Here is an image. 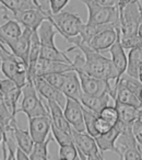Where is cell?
Wrapping results in <instances>:
<instances>
[{
	"label": "cell",
	"mask_w": 142,
	"mask_h": 160,
	"mask_svg": "<svg viewBox=\"0 0 142 160\" xmlns=\"http://www.w3.org/2000/svg\"><path fill=\"white\" fill-rule=\"evenodd\" d=\"M66 41L73 45L72 47L67 49V53L74 51V49H79L84 56V64H83L82 69L79 71H82V72H85L92 77L98 78V79L106 80L109 82L116 81L118 79V73L111 60L102 55L100 52L94 51L90 46H88L85 43L81 41L79 35L73 36V38H68Z\"/></svg>",
	"instance_id": "obj_1"
},
{
	"label": "cell",
	"mask_w": 142,
	"mask_h": 160,
	"mask_svg": "<svg viewBox=\"0 0 142 160\" xmlns=\"http://www.w3.org/2000/svg\"><path fill=\"white\" fill-rule=\"evenodd\" d=\"M57 30L50 22V20H45L37 30L38 38L40 41V58L54 62L72 64V60L68 57L67 52H61L55 45V36Z\"/></svg>",
	"instance_id": "obj_2"
},
{
	"label": "cell",
	"mask_w": 142,
	"mask_h": 160,
	"mask_svg": "<svg viewBox=\"0 0 142 160\" xmlns=\"http://www.w3.org/2000/svg\"><path fill=\"white\" fill-rule=\"evenodd\" d=\"M0 60L1 71L6 78L12 80L18 87L23 88L27 83V65L17 57L0 42Z\"/></svg>",
	"instance_id": "obj_3"
},
{
	"label": "cell",
	"mask_w": 142,
	"mask_h": 160,
	"mask_svg": "<svg viewBox=\"0 0 142 160\" xmlns=\"http://www.w3.org/2000/svg\"><path fill=\"white\" fill-rule=\"evenodd\" d=\"M81 1L85 5L89 12L87 23L96 25L113 24L119 27V11L117 6L105 7L95 2L94 0H81Z\"/></svg>",
	"instance_id": "obj_4"
},
{
	"label": "cell",
	"mask_w": 142,
	"mask_h": 160,
	"mask_svg": "<svg viewBox=\"0 0 142 160\" xmlns=\"http://www.w3.org/2000/svg\"><path fill=\"white\" fill-rule=\"evenodd\" d=\"M119 11L120 36L129 38L138 34V29L142 21V5L140 1L128 3Z\"/></svg>",
	"instance_id": "obj_5"
},
{
	"label": "cell",
	"mask_w": 142,
	"mask_h": 160,
	"mask_svg": "<svg viewBox=\"0 0 142 160\" xmlns=\"http://www.w3.org/2000/svg\"><path fill=\"white\" fill-rule=\"evenodd\" d=\"M48 20H50L57 32L64 40L68 38L78 36L84 24L82 19L78 14L68 11H61L57 14L49 13Z\"/></svg>",
	"instance_id": "obj_6"
},
{
	"label": "cell",
	"mask_w": 142,
	"mask_h": 160,
	"mask_svg": "<svg viewBox=\"0 0 142 160\" xmlns=\"http://www.w3.org/2000/svg\"><path fill=\"white\" fill-rule=\"evenodd\" d=\"M22 97L21 108L18 109V113L23 112L26 114L27 118L35 116H49L48 109L45 107L42 99L38 97L33 83L27 82L22 88Z\"/></svg>",
	"instance_id": "obj_7"
},
{
	"label": "cell",
	"mask_w": 142,
	"mask_h": 160,
	"mask_svg": "<svg viewBox=\"0 0 142 160\" xmlns=\"http://www.w3.org/2000/svg\"><path fill=\"white\" fill-rule=\"evenodd\" d=\"M11 19L16 20L20 25H23L25 29L35 32L38 30L43 22L48 19L50 13L49 8H40V9H30L24 11L11 12Z\"/></svg>",
	"instance_id": "obj_8"
},
{
	"label": "cell",
	"mask_w": 142,
	"mask_h": 160,
	"mask_svg": "<svg viewBox=\"0 0 142 160\" xmlns=\"http://www.w3.org/2000/svg\"><path fill=\"white\" fill-rule=\"evenodd\" d=\"M77 73H78L79 80H80L81 89H82L83 93L95 97H100L106 93L111 96L113 86L109 81L92 77L82 71H78Z\"/></svg>",
	"instance_id": "obj_9"
},
{
	"label": "cell",
	"mask_w": 142,
	"mask_h": 160,
	"mask_svg": "<svg viewBox=\"0 0 142 160\" xmlns=\"http://www.w3.org/2000/svg\"><path fill=\"white\" fill-rule=\"evenodd\" d=\"M73 70L72 68V64H66V62H54V60L44 59V58H38L36 62L35 66L32 70L27 72V82L33 83V79L38 76V77H43L48 73L54 72H66V71Z\"/></svg>",
	"instance_id": "obj_10"
},
{
	"label": "cell",
	"mask_w": 142,
	"mask_h": 160,
	"mask_svg": "<svg viewBox=\"0 0 142 160\" xmlns=\"http://www.w3.org/2000/svg\"><path fill=\"white\" fill-rule=\"evenodd\" d=\"M0 92L2 93L5 102L13 118L18 114V101L22 96V88L18 87L12 80L0 78Z\"/></svg>",
	"instance_id": "obj_11"
},
{
	"label": "cell",
	"mask_w": 142,
	"mask_h": 160,
	"mask_svg": "<svg viewBox=\"0 0 142 160\" xmlns=\"http://www.w3.org/2000/svg\"><path fill=\"white\" fill-rule=\"evenodd\" d=\"M33 32L29 29H23L21 36H19L16 40H8L2 43L3 45H7L10 48L12 54L20 58L21 60L25 62L29 67V54H30V44H31V36Z\"/></svg>",
	"instance_id": "obj_12"
},
{
	"label": "cell",
	"mask_w": 142,
	"mask_h": 160,
	"mask_svg": "<svg viewBox=\"0 0 142 160\" xmlns=\"http://www.w3.org/2000/svg\"><path fill=\"white\" fill-rule=\"evenodd\" d=\"M64 115L74 131L80 132V133H84L85 124H84V118H83L82 105H81L80 102L67 98L66 104H64Z\"/></svg>",
	"instance_id": "obj_13"
},
{
	"label": "cell",
	"mask_w": 142,
	"mask_h": 160,
	"mask_svg": "<svg viewBox=\"0 0 142 160\" xmlns=\"http://www.w3.org/2000/svg\"><path fill=\"white\" fill-rule=\"evenodd\" d=\"M33 86L35 88V90L37 91V93L40 97L45 98L47 101H54V102L58 103L60 107H64L66 104L67 98L64 97V94L62 93L60 90H58L57 88H55L54 86H51L50 83H48L46 80L43 77H38L36 76L33 79Z\"/></svg>",
	"instance_id": "obj_14"
},
{
	"label": "cell",
	"mask_w": 142,
	"mask_h": 160,
	"mask_svg": "<svg viewBox=\"0 0 142 160\" xmlns=\"http://www.w3.org/2000/svg\"><path fill=\"white\" fill-rule=\"evenodd\" d=\"M50 128V116H35L29 118V132L34 142H45L48 138Z\"/></svg>",
	"instance_id": "obj_15"
},
{
	"label": "cell",
	"mask_w": 142,
	"mask_h": 160,
	"mask_svg": "<svg viewBox=\"0 0 142 160\" xmlns=\"http://www.w3.org/2000/svg\"><path fill=\"white\" fill-rule=\"evenodd\" d=\"M119 33L120 28H107V29L103 30L100 33L96 34L87 45L94 51L100 52V53L103 51H107L116 42Z\"/></svg>",
	"instance_id": "obj_16"
},
{
	"label": "cell",
	"mask_w": 142,
	"mask_h": 160,
	"mask_svg": "<svg viewBox=\"0 0 142 160\" xmlns=\"http://www.w3.org/2000/svg\"><path fill=\"white\" fill-rule=\"evenodd\" d=\"M72 139H73V144L78 150V153H81L87 158L89 156L100 152L94 137L89 135L87 132L80 133L72 128Z\"/></svg>",
	"instance_id": "obj_17"
},
{
	"label": "cell",
	"mask_w": 142,
	"mask_h": 160,
	"mask_svg": "<svg viewBox=\"0 0 142 160\" xmlns=\"http://www.w3.org/2000/svg\"><path fill=\"white\" fill-rule=\"evenodd\" d=\"M60 91L64 94L66 98L80 102V98L82 96V89H81L78 73L74 70H70L66 72V79H64V82Z\"/></svg>",
	"instance_id": "obj_18"
},
{
	"label": "cell",
	"mask_w": 142,
	"mask_h": 160,
	"mask_svg": "<svg viewBox=\"0 0 142 160\" xmlns=\"http://www.w3.org/2000/svg\"><path fill=\"white\" fill-rule=\"evenodd\" d=\"M47 109L49 112V116L51 120V125L59 131H62L67 134H72V127L68 123L64 115L61 107L54 101H47Z\"/></svg>",
	"instance_id": "obj_19"
},
{
	"label": "cell",
	"mask_w": 142,
	"mask_h": 160,
	"mask_svg": "<svg viewBox=\"0 0 142 160\" xmlns=\"http://www.w3.org/2000/svg\"><path fill=\"white\" fill-rule=\"evenodd\" d=\"M109 53L111 56V62L115 67L116 71L118 73V79L126 72L127 68V55L125 53V48L120 43V33L118 34V38L116 42L109 47ZM117 79V80H118Z\"/></svg>",
	"instance_id": "obj_20"
},
{
	"label": "cell",
	"mask_w": 142,
	"mask_h": 160,
	"mask_svg": "<svg viewBox=\"0 0 142 160\" xmlns=\"http://www.w3.org/2000/svg\"><path fill=\"white\" fill-rule=\"evenodd\" d=\"M118 136H119V132H118V129L115 126L111 131L107 132V133L97 135L94 139H95V142L97 145L98 150L102 153L104 151H113V152H116L119 156L120 151L117 148V146H116Z\"/></svg>",
	"instance_id": "obj_21"
},
{
	"label": "cell",
	"mask_w": 142,
	"mask_h": 160,
	"mask_svg": "<svg viewBox=\"0 0 142 160\" xmlns=\"http://www.w3.org/2000/svg\"><path fill=\"white\" fill-rule=\"evenodd\" d=\"M111 96L108 93L103 94L100 97L95 96H89L82 92V96L80 98V103L87 109L91 110L92 112L98 114L105 107L109 105V101H111Z\"/></svg>",
	"instance_id": "obj_22"
},
{
	"label": "cell",
	"mask_w": 142,
	"mask_h": 160,
	"mask_svg": "<svg viewBox=\"0 0 142 160\" xmlns=\"http://www.w3.org/2000/svg\"><path fill=\"white\" fill-rule=\"evenodd\" d=\"M11 125H12V127H13V134H14V138H16V142H17L18 148H20L22 151H24L26 155H30L34 146V142H33V139H32L30 132L21 129L20 127L18 126L17 120L12 121Z\"/></svg>",
	"instance_id": "obj_23"
},
{
	"label": "cell",
	"mask_w": 142,
	"mask_h": 160,
	"mask_svg": "<svg viewBox=\"0 0 142 160\" xmlns=\"http://www.w3.org/2000/svg\"><path fill=\"white\" fill-rule=\"evenodd\" d=\"M0 5L10 12H19L30 9H40L44 7L37 0H0Z\"/></svg>",
	"instance_id": "obj_24"
},
{
	"label": "cell",
	"mask_w": 142,
	"mask_h": 160,
	"mask_svg": "<svg viewBox=\"0 0 142 160\" xmlns=\"http://www.w3.org/2000/svg\"><path fill=\"white\" fill-rule=\"evenodd\" d=\"M115 105L118 112V120L121 121L124 123H129V124H132L135 121L141 120V114H140V109L132 105L124 104V103L117 102V101H114Z\"/></svg>",
	"instance_id": "obj_25"
},
{
	"label": "cell",
	"mask_w": 142,
	"mask_h": 160,
	"mask_svg": "<svg viewBox=\"0 0 142 160\" xmlns=\"http://www.w3.org/2000/svg\"><path fill=\"white\" fill-rule=\"evenodd\" d=\"M142 65V48L135 47L129 49L128 57H127V75L131 76L133 78L139 77V69Z\"/></svg>",
	"instance_id": "obj_26"
},
{
	"label": "cell",
	"mask_w": 142,
	"mask_h": 160,
	"mask_svg": "<svg viewBox=\"0 0 142 160\" xmlns=\"http://www.w3.org/2000/svg\"><path fill=\"white\" fill-rule=\"evenodd\" d=\"M23 30L16 20L9 18L5 24L0 25V42L3 43L8 40H16L21 36Z\"/></svg>",
	"instance_id": "obj_27"
},
{
	"label": "cell",
	"mask_w": 142,
	"mask_h": 160,
	"mask_svg": "<svg viewBox=\"0 0 142 160\" xmlns=\"http://www.w3.org/2000/svg\"><path fill=\"white\" fill-rule=\"evenodd\" d=\"M40 55V41L38 38L37 31L33 32L31 36V44H30V54H29V67L27 72L34 68L36 62Z\"/></svg>",
	"instance_id": "obj_28"
},
{
	"label": "cell",
	"mask_w": 142,
	"mask_h": 160,
	"mask_svg": "<svg viewBox=\"0 0 142 160\" xmlns=\"http://www.w3.org/2000/svg\"><path fill=\"white\" fill-rule=\"evenodd\" d=\"M51 140V137L48 136L45 142H34L33 149L29 155L30 160H49L50 156L48 152V145Z\"/></svg>",
	"instance_id": "obj_29"
},
{
	"label": "cell",
	"mask_w": 142,
	"mask_h": 160,
	"mask_svg": "<svg viewBox=\"0 0 142 160\" xmlns=\"http://www.w3.org/2000/svg\"><path fill=\"white\" fill-rule=\"evenodd\" d=\"M114 82H119L121 85H124L125 87L128 88L130 91H132L139 98V93L142 89V83L140 82V80L138 78H133L131 76L127 75V73H124L119 79L114 81Z\"/></svg>",
	"instance_id": "obj_30"
},
{
	"label": "cell",
	"mask_w": 142,
	"mask_h": 160,
	"mask_svg": "<svg viewBox=\"0 0 142 160\" xmlns=\"http://www.w3.org/2000/svg\"><path fill=\"white\" fill-rule=\"evenodd\" d=\"M13 120H17V118H13L8 110V107L5 102L2 93L0 92V125L1 126H8Z\"/></svg>",
	"instance_id": "obj_31"
},
{
	"label": "cell",
	"mask_w": 142,
	"mask_h": 160,
	"mask_svg": "<svg viewBox=\"0 0 142 160\" xmlns=\"http://www.w3.org/2000/svg\"><path fill=\"white\" fill-rule=\"evenodd\" d=\"M98 116L104 121H106L107 123H109L111 126H115V124L118 122V112L115 107H111V105L105 107L98 113Z\"/></svg>",
	"instance_id": "obj_32"
},
{
	"label": "cell",
	"mask_w": 142,
	"mask_h": 160,
	"mask_svg": "<svg viewBox=\"0 0 142 160\" xmlns=\"http://www.w3.org/2000/svg\"><path fill=\"white\" fill-rule=\"evenodd\" d=\"M79 158L78 150L74 144L59 146V159L64 160H77Z\"/></svg>",
	"instance_id": "obj_33"
},
{
	"label": "cell",
	"mask_w": 142,
	"mask_h": 160,
	"mask_svg": "<svg viewBox=\"0 0 142 160\" xmlns=\"http://www.w3.org/2000/svg\"><path fill=\"white\" fill-rule=\"evenodd\" d=\"M51 134L53 137L55 138V140L57 142V144L59 146H64V145H70L73 144V139H72V134H67L62 131H59L56 127H54L51 125Z\"/></svg>",
	"instance_id": "obj_34"
},
{
	"label": "cell",
	"mask_w": 142,
	"mask_h": 160,
	"mask_svg": "<svg viewBox=\"0 0 142 160\" xmlns=\"http://www.w3.org/2000/svg\"><path fill=\"white\" fill-rule=\"evenodd\" d=\"M66 72L48 73V75L43 76V78H44L48 83H50L51 86H54V87L57 88L58 90H60L64 82V79H66Z\"/></svg>",
	"instance_id": "obj_35"
},
{
	"label": "cell",
	"mask_w": 142,
	"mask_h": 160,
	"mask_svg": "<svg viewBox=\"0 0 142 160\" xmlns=\"http://www.w3.org/2000/svg\"><path fill=\"white\" fill-rule=\"evenodd\" d=\"M69 0H47L49 5V11L50 14H57L62 11L64 7L68 5Z\"/></svg>",
	"instance_id": "obj_36"
},
{
	"label": "cell",
	"mask_w": 142,
	"mask_h": 160,
	"mask_svg": "<svg viewBox=\"0 0 142 160\" xmlns=\"http://www.w3.org/2000/svg\"><path fill=\"white\" fill-rule=\"evenodd\" d=\"M94 127H95V131H96V133H97V135H101V134H105L108 131H111L114 126H111L109 123H107L106 121H104L103 118H101L100 116H97L96 120H95Z\"/></svg>",
	"instance_id": "obj_37"
},
{
	"label": "cell",
	"mask_w": 142,
	"mask_h": 160,
	"mask_svg": "<svg viewBox=\"0 0 142 160\" xmlns=\"http://www.w3.org/2000/svg\"><path fill=\"white\" fill-rule=\"evenodd\" d=\"M132 134L138 145L142 147V120H137L132 123Z\"/></svg>",
	"instance_id": "obj_38"
},
{
	"label": "cell",
	"mask_w": 142,
	"mask_h": 160,
	"mask_svg": "<svg viewBox=\"0 0 142 160\" xmlns=\"http://www.w3.org/2000/svg\"><path fill=\"white\" fill-rule=\"evenodd\" d=\"M94 1L102 6H105V7H115V6H117V0H94Z\"/></svg>",
	"instance_id": "obj_39"
},
{
	"label": "cell",
	"mask_w": 142,
	"mask_h": 160,
	"mask_svg": "<svg viewBox=\"0 0 142 160\" xmlns=\"http://www.w3.org/2000/svg\"><path fill=\"white\" fill-rule=\"evenodd\" d=\"M16 160H30L29 155L22 151L20 148H17L16 149Z\"/></svg>",
	"instance_id": "obj_40"
},
{
	"label": "cell",
	"mask_w": 142,
	"mask_h": 160,
	"mask_svg": "<svg viewBox=\"0 0 142 160\" xmlns=\"http://www.w3.org/2000/svg\"><path fill=\"white\" fill-rule=\"evenodd\" d=\"M137 1H140V0H117V8L118 9H121V8H124L128 3L137 2Z\"/></svg>",
	"instance_id": "obj_41"
},
{
	"label": "cell",
	"mask_w": 142,
	"mask_h": 160,
	"mask_svg": "<svg viewBox=\"0 0 142 160\" xmlns=\"http://www.w3.org/2000/svg\"><path fill=\"white\" fill-rule=\"evenodd\" d=\"M138 79H139L140 82L142 83V65H141V67H140V69H139V77H138Z\"/></svg>",
	"instance_id": "obj_42"
},
{
	"label": "cell",
	"mask_w": 142,
	"mask_h": 160,
	"mask_svg": "<svg viewBox=\"0 0 142 160\" xmlns=\"http://www.w3.org/2000/svg\"><path fill=\"white\" fill-rule=\"evenodd\" d=\"M138 35L142 36V21H141V23H140V25H139V29H138Z\"/></svg>",
	"instance_id": "obj_43"
},
{
	"label": "cell",
	"mask_w": 142,
	"mask_h": 160,
	"mask_svg": "<svg viewBox=\"0 0 142 160\" xmlns=\"http://www.w3.org/2000/svg\"><path fill=\"white\" fill-rule=\"evenodd\" d=\"M2 139H3V134H2V131L0 128V144L2 142Z\"/></svg>",
	"instance_id": "obj_44"
},
{
	"label": "cell",
	"mask_w": 142,
	"mask_h": 160,
	"mask_svg": "<svg viewBox=\"0 0 142 160\" xmlns=\"http://www.w3.org/2000/svg\"><path fill=\"white\" fill-rule=\"evenodd\" d=\"M139 100H140V102H141V104H142V89H141V91H140V93H139Z\"/></svg>",
	"instance_id": "obj_45"
},
{
	"label": "cell",
	"mask_w": 142,
	"mask_h": 160,
	"mask_svg": "<svg viewBox=\"0 0 142 160\" xmlns=\"http://www.w3.org/2000/svg\"><path fill=\"white\" fill-rule=\"evenodd\" d=\"M12 160H16V157H13V158H12Z\"/></svg>",
	"instance_id": "obj_46"
},
{
	"label": "cell",
	"mask_w": 142,
	"mask_h": 160,
	"mask_svg": "<svg viewBox=\"0 0 142 160\" xmlns=\"http://www.w3.org/2000/svg\"><path fill=\"white\" fill-rule=\"evenodd\" d=\"M0 67H1V60H0Z\"/></svg>",
	"instance_id": "obj_47"
},
{
	"label": "cell",
	"mask_w": 142,
	"mask_h": 160,
	"mask_svg": "<svg viewBox=\"0 0 142 160\" xmlns=\"http://www.w3.org/2000/svg\"><path fill=\"white\" fill-rule=\"evenodd\" d=\"M59 160H64V159H59Z\"/></svg>",
	"instance_id": "obj_48"
},
{
	"label": "cell",
	"mask_w": 142,
	"mask_h": 160,
	"mask_svg": "<svg viewBox=\"0 0 142 160\" xmlns=\"http://www.w3.org/2000/svg\"><path fill=\"white\" fill-rule=\"evenodd\" d=\"M0 9H1V7H0Z\"/></svg>",
	"instance_id": "obj_49"
}]
</instances>
